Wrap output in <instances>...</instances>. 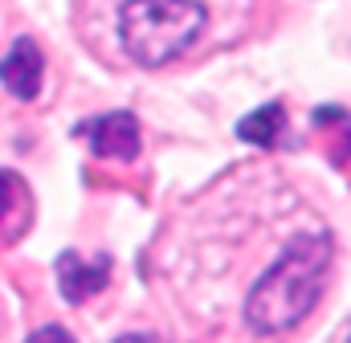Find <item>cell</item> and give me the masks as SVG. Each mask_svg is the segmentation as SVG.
I'll return each instance as SVG.
<instances>
[{"label":"cell","instance_id":"1","mask_svg":"<svg viewBox=\"0 0 351 343\" xmlns=\"http://www.w3.org/2000/svg\"><path fill=\"white\" fill-rule=\"evenodd\" d=\"M217 25V0H106V29L119 54L160 70L204 45Z\"/></svg>","mask_w":351,"mask_h":343},{"label":"cell","instance_id":"2","mask_svg":"<svg viewBox=\"0 0 351 343\" xmlns=\"http://www.w3.org/2000/svg\"><path fill=\"white\" fill-rule=\"evenodd\" d=\"M331 254H335V246H331L327 229L298 233L278 254V261L250 286V294H245V323L258 335H282V331L298 327L315 311V303L323 294Z\"/></svg>","mask_w":351,"mask_h":343},{"label":"cell","instance_id":"3","mask_svg":"<svg viewBox=\"0 0 351 343\" xmlns=\"http://www.w3.org/2000/svg\"><path fill=\"white\" fill-rule=\"evenodd\" d=\"M78 135L90 139V152H94L98 160H119V164H127V160L139 156V123H135V115H127V110H110V115L86 119V123L78 127Z\"/></svg>","mask_w":351,"mask_h":343},{"label":"cell","instance_id":"4","mask_svg":"<svg viewBox=\"0 0 351 343\" xmlns=\"http://www.w3.org/2000/svg\"><path fill=\"white\" fill-rule=\"evenodd\" d=\"M41 74H45L41 45L33 37H16L8 45V54L0 58V82L8 86L16 98H37L41 94Z\"/></svg>","mask_w":351,"mask_h":343},{"label":"cell","instance_id":"5","mask_svg":"<svg viewBox=\"0 0 351 343\" xmlns=\"http://www.w3.org/2000/svg\"><path fill=\"white\" fill-rule=\"evenodd\" d=\"M110 278V257L98 254L94 261H82L78 254H62L58 257V282L66 303H86L90 294H98Z\"/></svg>","mask_w":351,"mask_h":343},{"label":"cell","instance_id":"6","mask_svg":"<svg viewBox=\"0 0 351 343\" xmlns=\"http://www.w3.org/2000/svg\"><path fill=\"white\" fill-rule=\"evenodd\" d=\"M282 127H286V110L278 102H269V106H258L254 115H245L237 123V139H245L254 147H274L278 135H282Z\"/></svg>","mask_w":351,"mask_h":343},{"label":"cell","instance_id":"7","mask_svg":"<svg viewBox=\"0 0 351 343\" xmlns=\"http://www.w3.org/2000/svg\"><path fill=\"white\" fill-rule=\"evenodd\" d=\"M12 196H21V176L0 172V221H4V217H8V209H12Z\"/></svg>","mask_w":351,"mask_h":343},{"label":"cell","instance_id":"8","mask_svg":"<svg viewBox=\"0 0 351 343\" xmlns=\"http://www.w3.org/2000/svg\"><path fill=\"white\" fill-rule=\"evenodd\" d=\"M29 343H74V335L66 331V327H58V323H45V327H37Z\"/></svg>","mask_w":351,"mask_h":343},{"label":"cell","instance_id":"9","mask_svg":"<svg viewBox=\"0 0 351 343\" xmlns=\"http://www.w3.org/2000/svg\"><path fill=\"white\" fill-rule=\"evenodd\" d=\"M114 343H156V340H147V335H119Z\"/></svg>","mask_w":351,"mask_h":343},{"label":"cell","instance_id":"10","mask_svg":"<svg viewBox=\"0 0 351 343\" xmlns=\"http://www.w3.org/2000/svg\"><path fill=\"white\" fill-rule=\"evenodd\" d=\"M348 343H351V340H348Z\"/></svg>","mask_w":351,"mask_h":343}]
</instances>
